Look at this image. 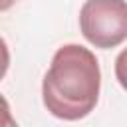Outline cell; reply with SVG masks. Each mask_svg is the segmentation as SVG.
Wrapping results in <instances>:
<instances>
[{"mask_svg":"<svg viewBox=\"0 0 127 127\" xmlns=\"http://www.w3.org/2000/svg\"><path fill=\"white\" fill-rule=\"evenodd\" d=\"M99 62L87 48L65 44L58 48L42 81L46 109L64 121H77L89 115L99 99Z\"/></svg>","mask_w":127,"mask_h":127,"instance_id":"6da1fadb","label":"cell"},{"mask_svg":"<svg viewBox=\"0 0 127 127\" xmlns=\"http://www.w3.org/2000/svg\"><path fill=\"white\" fill-rule=\"evenodd\" d=\"M83 38L95 48H115L127 40V0H85L79 10Z\"/></svg>","mask_w":127,"mask_h":127,"instance_id":"7a4b0ae2","label":"cell"},{"mask_svg":"<svg viewBox=\"0 0 127 127\" xmlns=\"http://www.w3.org/2000/svg\"><path fill=\"white\" fill-rule=\"evenodd\" d=\"M115 77L119 85L127 91V48L119 52V56L115 58Z\"/></svg>","mask_w":127,"mask_h":127,"instance_id":"3957f363","label":"cell"}]
</instances>
